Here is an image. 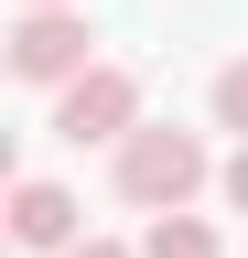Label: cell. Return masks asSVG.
Wrapping results in <instances>:
<instances>
[{"instance_id": "6da1fadb", "label": "cell", "mask_w": 248, "mask_h": 258, "mask_svg": "<svg viewBox=\"0 0 248 258\" xmlns=\"http://www.w3.org/2000/svg\"><path fill=\"white\" fill-rule=\"evenodd\" d=\"M108 183H119V205H140V215H183V205L216 183V161H205V140H194V129L140 118L130 140L108 151Z\"/></svg>"}, {"instance_id": "7a4b0ae2", "label": "cell", "mask_w": 248, "mask_h": 258, "mask_svg": "<svg viewBox=\"0 0 248 258\" xmlns=\"http://www.w3.org/2000/svg\"><path fill=\"white\" fill-rule=\"evenodd\" d=\"M86 64H97V32H86V0H65V11H11V76L22 86H76Z\"/></svg>"}, {"instance_id": "3957f363", "label": "cell", "mask_w": 248, "mask_h": 258, "mask_svg": "<svg viewBox=\"0 0 248 258\" xmlns=\"http://www.w3.org/2000/svg\"><path fill=\"white\" fill-rule=\"evenodd\" d=\"M130 129H140V76H130V64H108V54H97L76 86H54V140H76V151H86V140H108V151H119Z\"/></svg>"}, {"instance_id": "277c9868", "label": "cell", "mask_w": 248, "mask_h": 258, "mask_svg": "<svg viewBox=\"0 0 248 258\" xmlns=\"http://www.w3.org/2000/svg\"><path fill=\"white\" fill-rule=\"evenodd\" d=\"M76 237H86V205H76V194L54 183V172H22V183H11V247H33V258H65Z\"/></svg>"}, {"instance_id": "5b68a950", "label": "cell", "mask_w": 248, "mask_h": 258, "mask_svg": "<svg viewBox=\"0 0 248 258\" xmlns=\"http://www.w3.org/2000/svg\"><path fill=\"white\" fill-rule=\"evenodd\" d=\"M140 258H227V237H216L205 215H151L140 226Z\"/></svg>"}, {"instance_id": "8992f818", "label": "cell", "mask_w": 248, "mask_h": 258, "mask_svg": "<svg viewBox=\"0 0 248 258\" xmlns=\"http://www.w3.org/2000/svg\"><path fill=\"white\" fill-rule=\"evenodd\" d=\"M205 108H216V129H237V140H248V54H237V64H216Z\"/></svg>"}, {"instance_id": "52a82bcc", "label": "cell", "mask_w": 248, "mask_h": 258, "mask_svg": "<svg viewBox=\"0 0 248 258\" xmlns=\"http://www.w3.org/2000/svg\"><path fill=\"white\" fill-rule=\"evenodd\" d=\"M216 194H227V215H248V140H237L227 161H216Z\"/></svg>"}, {"instance_id": "ba28073f", "label": "cell", "mask_w": 248, "mask_h": 258, "mask_svg": "<svg viewBox=\"0 0 248 258\" xmlns=\"http://www.w3.org/2000/svg\"><path fill=\"white\" fill-rule=\"evenodd\" d=\"M65 258H140V247H119V237H76Z\"/></svg>"}, {"instance_id": "9c48e42d", "label": "cell", "mask_w": 248, "mask_h": 258, "mask_svg": "<svg viewBox=\"0 0 248 258\" xmlns=\"http://www.w3.org/2000/svg\"><path fill=\"white\" fill-rule=\"evenodd\" d=\"M22 11H65V0H22Z\"/></svg>"}]
</instances>
